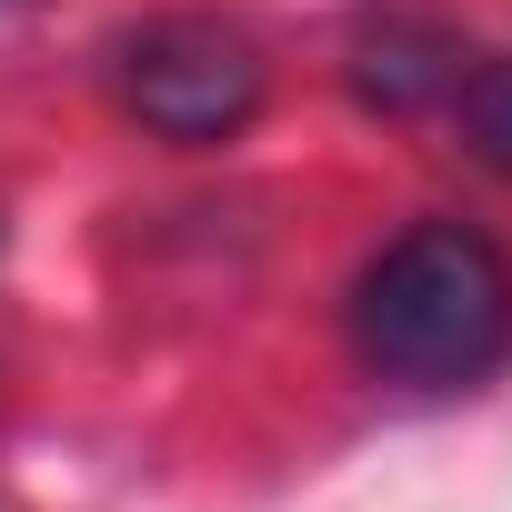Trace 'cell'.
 <instances>
[{
	"mask_svg": "<svg viewBox=\"0 0 512 512\" xmlns=\"http://www.w3.org/2000/svg\"><path fill=\"white\" fill-rule=\"evenodd\" d=\"M21 11H31V0H0V21H21Z\"/></svg>",
	"mask_w": 512,
	"mask_h": 512,
	"instance_id": "5b68a950",
	"label": "cell"
},
{
	"mask_svg": "<svg viewBox=\"0 0 512 512\" xmlns=\"http://www.w3.org/2000/svg\"><path fill=\"white\" fill-rule=\"evenodd\" d=\"M352 352L372 382L462 392L512 352V262L472 221H412L352 282Z\"/></svg>",
	"mask_w": 512,
	"mask_h": 512,
	"instance_id": "6da1fadb",
	"label": "cell"
},
{
	"mask_svg": "<svg viewBox=\"0 0 512 512\" xmlns=\"http://www.w3.org/2000/svg\"><path fill=\"white\" fill-rule=\"evenodd\" d=\"M111 91H121V111L151 141L211 151V141H231L251 111H262L272 61H262V41H251L241 21H221V11H161V21H141V31L111 41Z\"/></svg>",
	"mask_w": 512,
	"mask_h": 512,
	"instance_id": "7a4b0ae2",
	"label": "cell"
},
{
	"mask_svg": "<svg viewBox=\"0 0 512 512\" xmlns=\"http://www.w3.org/2000/svg\"><path fill=\"white\" fill-rule=\"evenodd\" d=\"M452 121H462V151H472L482 171L512 181V51L452 81Z\"/></svg>",
	"mask_w": 512,
	"mask_h": 512,
	"instance_id": "277c9868",
	"label": "cell"
},
{
	"mask_svg": "<svg viewBox=\"0 0 512 512\" xmlns=\"http://www.w3.org/2000/svg\"><path fill=\"white\" fill-rule=\"evenodd\" d=\"M352 81H362V101H382V111H412V101L452 91V81H462V61H452L432 31H412V21H382V31H362V61H352Z\"/></svg>",
	"mask_w": 512,
	"mask_h": 512,
	"instance_id": "3957f363",
	"label": "cell"
}]
</instances>
